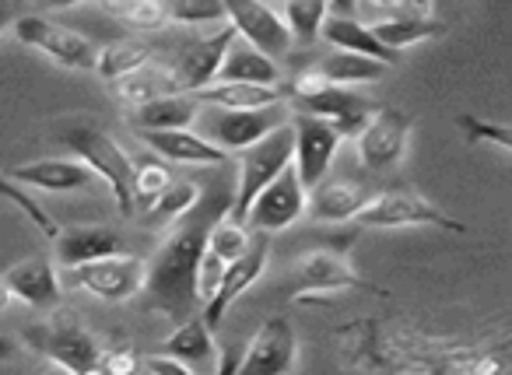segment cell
Returning a JSON list of instances; mask_svg holds the SVG:
<instances>
[{
    "label": "cell",
    "mask_w": 512,
    "mask_h": 375,
    "mask_svg": "<svg viewBox=\"0 0 512 375\" xmlns=\"http://www.w3.org/2000/svg\"><path fill=\"white\" fill-rule=\"evenodd\" d=\"M15 36H18V43L36 46L53 64L67 67V71H95V60H99V50L92 46V39H85L81 32L67 29V25L53 22V18H43V15L18 18Z\"/></svg>",
    "instance_id": "cell-7"
},
{
    "label": "cell",
    "mask_w": 512,
    "mask_h": 375,
    "mask_svg": "<svg viewBox=\"0 0 512 375\" xmlns=\"http://www.w3.org/2000/svg\"><path fill=\"white\" fill-rule=\"evenodd\" d=\"M25 344L43 354V358H50L57 368H64L67 375L88 372L92 365H99L102 354L92 333L74 316H60V312L53 319L25 326Z\"/></svg>",
    "instance_id": "cell-5"
},
{
    "label": "cell",
    "mask_w": 512,
    "mask_h": 375,
    "mask_svg": "<svg viewBox=\"0 0 512 375\" xmlns=\"http://www.w3.org/2000/svg\"><path fill=\"white\" fill-rule=\"evenodd\" d=\"M323 18H327V4L323 0H292L281 11V22H285L288 36L299 39V43H316Z\"/></svg>",
    "instance_id": "cell-32"
},
{
    "label": "cell",
    "mask_w": 512,
    "mask_h": 375,
    "mask_svg": "<svg viewBox=\"0 0 512 375\" xmlns=\"http://www.w3.org/2000/svg\"><path fill=\"white\" fill-rule=\"evenodd\" d=\"M358 228H442V232H463L456 218L428 204L421 193L407 190V186H393V190L372 193V200L355 214Z\"/></svg>",
    "instance_id": "cell-4"
},
{
    "label": "cell",
    "mask_w": 512,
    "mask_h": 375,
    "mask_svg": "<svg viewBox=\"0 0 512 375\" xmlns=\"http://www.w3.org/2000/svg\"><path fill=\"white\" fill-rule=\"evenodd\" d=\"M134 375H193L186 365L172 358H162V354H148V358H137Z\"/></svg>",
    "instance_id": "cell-39"
},
{
    "label": "cell",
    "mask_w": 512,
    "mask_h": 375,
    "mask_svg": "<svg viewBox=\"0 0 512 375\" xmlns=\"http://www.w3.org/2000/svg\"><path fill=\"white\" fill-rule=\"evenodd\" d=\"M193 99L207 109H225V113H253V109H267L285 102L278 88H260V85H211L197 92Z\"/></svg>",
    "instance_id": "cell-27"
},
{
    "label": "cell",
    "mask_w": 512,
    "mask_h": 375,
    "mask_svg": "<svg viewBox=\"0 0 512 375\" xmlns=\"http://www.w3.org/2000/svg\"><path fill=\"white\" fill-rule=\"evenodd\" d=\"M235 43V29L232 25H221L214 36H204V39H193L190 46L183 50V60H179V67L172 74H176V85L179 92H204V88L214 85V74H218L221 67V57H225V50Z\"/></svg>",
    "instance_id": "cell-18"
},
{
    "label": "cell",
    "mask_w": 512,
    "mask_h": 375,
    "mask_svg": "<svg viewBox=\"0 0 512 375\" xmlns=\"http://www.w3.org/2000/svg\"><path fill=\"white\" fill-rule=\"evenodd\" d=\"M295 351H299L295 326L288 323L285 316H274L260 326V333H256L246 351L239 354L235 375H292Z\"/></svg>",
    "instance_id": "cell-12"
},
{
    "label": "cell",
    "mask_w": 512,
    "mask_h": 375,
    "mask_svg": "<svg viewBox=\"0 0 512 375\" xmlns=\"http://www.w3.org/2000/svg\"><path fill=\"white\" fill-rule=\"evenodd\" d=\"M0 197H8V200H11V204H15V207H22V211L29 214L32 221H36V225H39V232H43L46 239H57V235H60L57 221H53L50 214H46L43 207H39V204H36V200H32V197H25V193L18 190L15 183H8V179H4V176H0Z\"/></svg>",
    "instance_id": "cell-38"
},
{
    "label": "cell",
    "mask_w": 512,
    "mask_h": 375,
    "mask_svg": "<svg viewBox=\"0 0 512 375\" xmlns=\"http://www.w3.org/2000/svg\"><path fill=\"white\" fill-rule=\"evenodd\" d=\"M102 11L120 22L134 25V29H158L165 22V4L162 0H127V4H102Z\"/></svg>",
    "instance_id": "cell-36"
},
{
    "label": "cell",
    "mask_w": 512,
    "mask_h": 375,
    "mask_svg": "<svg viewBox=\"0 0 512 375\" xmlns=\"http://www.w3.org/2000/svg\"><path fill=\"white\" fill-rule=\"evenodd\" d=\"M60 288L88 291L102 302H127L144 288V260L141 256H106V260L64 270Z\"/></svg>",
    "instance_id": "cell-8"
},
{
    "label": "cell",
    "mask_w": 512,
    "mask_h": 375,
    "mask_svg": "<svg viewBox=\"0 0 512 375\" xmlns=\"http://www.w3.org/2000/svg\"><path fill=\"white\" fill-rule=\"evenodd\" d=\"M292 113L313 116V120H323L337 130V137H358L362 127L372 120L376 113V102L365 99V95L351 92V88H323L316 95H306V99H292Z\"/></svg>",
    "instance_id": "cell-11"
},
{
    "label": "cell",
    "mask_w": 512,
    "mask_h": 375,
    "mask_svg": "<svg viewBox=\"0 0 512 375\" xmlns=\"http://www.w3.org/2000/svg\"><path fill=\"white\" fill-rule=\"evenodd\" d=\"M197 113L200 102L193 95H165L134 109V123L141 127V134H169V130H190V123H197Z\"/></svg>",
    "instance_id": "cell-25"
},
{
    "label": "cell",
    "mask_w": 512,
    "mask_h": 375,
    "mask_svg": "<svg viewBox=\"0 0 512 375\" xmlns=\"http://www.w3.org/2000/svg\"><path fill=\"white\" fill-rule=\"evenodd\" d=\"M235 200V176L225 165H214L211 179L200 190L197 204L172 221L169 239L158 246V253L144 263V295H148L151 309H158L172 323H186L197 316L200 298H197V270L207 253V235L218 221L228 218Z\"/></svg>",
    "instance_id": "cell-1"
},
{
    "label": "cell",
    "mask_w": 512,
    "mask_h": 375,
    "mask_svg": "<svg viewBox=\"0 0 512 375\" xmlns=\"http://www.w3.org/2000/svg\"><path fill=\"white\" fill-rule=\"evenodd\" d=\"M288 102H278V106L267 109H253V113H225V109H207L197 113V120L204 123V141L211 148L225 151L232 158V151H246L253 148L256 141H264L267 134H274L278 127L288 123Z\"/></svg>",
    "instance_id": "cell-6"
},
{
    "label": "cell",
    "mask_w": 512,
    "mask_h": 375,
    "mask_svg": "<svg viewBox=\"0 0 512 375\" xmlns=\"http://www.w3.org/2000/svg\"><path fill=\"white\" fill-rule=\"evenodd\" d=\"M43 375H67V372H64V368H57V365H53V368H46Z\"/></svg>",
    "instance_id": "cell-46"
},
{
    "label": "cell",
    "mask_w": 512,
    "mask_h": 375,
    "mask_svg": "<svg viewBox=\"0 0 512 375\" xmlns=\"http://www.w3.org/2000/svg\"><path fill=\"white\" fill-rule=\"evenodd\" d=\"M281 78L278 64L267 57H260V53L253 50V46H246L239 36H235V43L225 50V57H221V67L218 74H214V85H260V88H274Z\"/></svg>",
    "instance_id": "cell-22"
},
{
    "label": "cell",
    "mask_w": 512,
    "mask_h": 375,
    "mask_svg": "<svg viewBox=\"0 0 512 375\" xmlns=\"http://www.w3.org/2000/svg\"><path fill=\"white\" fill-rule=\"evenodd\" d=\"M148 64H151V46L134 43V39H123V43H109L106 50H99L95 71H99L106 81H120Z\"/></svg>",
    "instance_id": "cell-31"
},
{
    "label": "cell",
    "mask_w": 512,
    "mask_h": 375,
    "mask_svg": "<svg viewBox=\"0 0 512 375\" xmlns=\"http://www.w3.org/2000/svg\"><path fill=\"white\" fill-rule=\"evenodd\" d=\"M344 288L369 291V281H362L344 256L330 253V249H313V253H306L295 263L288 295L302 302V298H316V295H327V291H344Z\"/></svg>",
    "instance_id": "cell-15"
},
{
    "label": "cell",
    "mask_w": 512,
    "mask_h": 375,
    "mask_svg": "<svg viewBox=\"0 0 512 375\" xmlns=\"http://www.w3.org/2000/svg\"><path fill=\"white\" fill-rule=\"evenodd\" d=\"M158 354H162V358L179 361V365H186V368L200 365V368H211V372H214V365H218L214 337H211V330H207L204 319H200V316H193V319H186V323H179L176 333H172V337L165 340L162 347H158Z\"/></svg>",
    "instance_id": "cell-24"
},
{
    "label": "cell",
    "mask_w": 512,
    "mask_h": 375,
    "mask_svg": "<svg viewBox=\"0 0 512 375\" xmlns=\"http://www.w3.org/2000/svg\"><path fill=\"white\" fill-rule=\"evenodd\" d=\"M81 375H106V372H102V365H92L88 372H81Z\"/></svg>",
    "instance_id": "cell-44"
},
{
    "label": "cell",
    "mask_w": 512,
    "mask_h": 375,
    "mask_svg": "<svg viewBox=\"0 0 512 375\" xmlns=\"http://www.w3.org/2000/svg\"><path fill=\"white\" fill-rule=\"evenodd\" d=\"M411 116L400 109H376L372 120L362 127L358 141V158L369 172H386L404 158L407 137H411Z\"/></svg>",
    "instance_id": "cell-13"
},
{
    "label": "cell",
    "mask_w": 512,
    "mask_h": 375,
    "mask_svg": "<svg viewBox=\"0 0 512 375\" xmlns=\"http://www.w3.org/2000/svg\"><path fill=\"white\" fill-rule=\"evenodd\" d=\"M11 351H15V347H11V340H8V337H0V358H8Z\"/></svg>",
    "instance_id": "cell-42"
},
{
    "label": "cell",
    "mask_w": 512,
    "mask_h": 375,
    "mask_svg": "<svg viewBox=\"0 0 512 375\" xmlns=\"http://www.w3.org/2000/svg\"><path fill=\"white\" fill-rule=\"evenodd\" d=\"M225 11L235 36L246 46H253L260 57L278 60L288 53L292 36H288L285 22H281V15L274 8H267V4H225Z\"/></svg>",
    "instance_id": "cell-16"
},
{
    "label": "cell",
    "mask_w": 512,
    "mask_h": 375,
    "mask_svg": "<svg viewBox=\"0 0 512 375\" xmlns=\"http://www.w3.org/2000/svg\"><path fill=\"white\" fill-rule=\"evenodd\" d=\"M8 22H11V15H8V11H4V8H0V32L8 29Z\"/></svg>",
    "instance_id": "cell-43"
},
{
    "label": "cell",
    "mask_w": 512,
    "mask_h": 375,
    "mask_svg": "<svg viewBox=\"0 0 512 375\" xmlns=\"http://www.w3.org/2000/svg\"><path fill=\"white\" fill-rule=\"evenodd\" d=\"M53 242H57V260L64 263V270L85 267V263L106 260V256H120V249H123L120 232H113V228H106V225L64 228Z\"/></svg>",
    "instance_id": "cell-21"
},
{
    "label": "cell",
    "mask_w": 512,
    "mask_h": 375,
    "mask_svg": "<svg viewBox=\"0 0 512 375\" xmlns=\"http://www.w3.org/2000/svg\"><path fill=\"white\" fill-rule=\"evenodd\" d=\"M4 291L15 295L18 302L32 305V309H57L60 298H64V288H60V277L53 270V263L46 256H32V260H22L0 277Z\"/></svg>",
    "instance_id": "cell-20"
},
{
    "label": "cell",
    "mask_w": 512,
    "mask_h": 375,
    "mask_svg": "<svg viewBox=\"0 0 512 375\" xmlns=\"http://www.w3.org/2000/svg\"><path fill=\"white\" fill-rule=\"evenodd\" d=\"M148 141L151 151H158L169 162H183V165H225L228 155L204 141L193 130H169V134H141Z\"/></svg>",
    "instance_id": "cell-26"
},
{
    "label": "cell",
    "mask_w": 512,
    "mask_h": 375,
    "mask_svg": "<svg viewBox=\"0 0 512 375\" xmlns=\"http://www.w3.org/2000/svg\"><path fill=\"white\" fill-rule=\"evenodd\" d=\"M8 179L39 186V190L67 193V190H85V186L92 183V172H88L81 162H71V158H43V162H29V165H18V169H8Z\"/></svg>",
    "instance_id": "cell-23"
},
{
    "label": "cell",
    "mask_w": 512,
    "mask_h": 375,
    "mask_svg": "<svg viewBox=\"0 0 512 375\" xmlns=\"http://www.w3.org/2000/svg\"><path fill=\"white\" fill-rule=\"evenodd\" d=\"M8 305V291H4V284H0V309Z\"/></svg>",
    "instance_id": "cell-45"
},
{
    "label": "cell",
    "mask_w": 512,
    "mask_h": 375,
    "mask_svg": "<svg viewBox=\"0 0 512 375\" xmlns=\"http://www.w3.org/2000/svg\"><path fill=\"white\" fill-rule=\"evenodd\" d=\"M369 200L372 190L358 176H327L306 193V211L313 221H355Z\"/></svg>",
    "instance_id": "cell-19"
},
{
    "label": "cell",
    "mask_w": 512,
    "mask_h": 375,
    "mask_svg": "<svg viewBox=\"0 0 512 375\" xmlns=\"http://www.w3.org/2000/svg\"><path fill=\"white\" fill-rule=\"evenodd\" d=\"M302 214H306V190H302L295 169L288 165V169L278 172V179L271 186L260 190V197L253 200V207L246 214V225H253V235H271L295 225Z\"/></svg>",
    "instance_id": "cell-10"
},
{
    "label": "cell",
    "mask_w": 512,
    "mask_h": 375,
    "mask_svg": "<svg viewBox=\"0 0 512 375\" xmlns=\"http://www.w3.org/2000/svg\"><path fill=\"white\" fill-rule=\"evenodd\" d=\"M169 183H172V176L162 162H155V158H141V162H134V179H130V186H134V204L148 207L155 197H162V190Z\"/></svg>",
    "instance_id": "cell-35"
},
{
    "label": "cell",
    "mask_w": 512,
    "mask_h": 375,
    "mask_svg": "<svg viewBox=\"0 0 512 375\" xmlns=\"http://www.w3.org/2000/svg\"><path fill=\"white\" fill-rule=\"evenodd\" d=\"M292 148H295V137L292 127H278L274 134H267L264 141H256L253 148L239 151V162H235V200H232V211H228V221L232 225H246V214L253 207V200L260 197L264 186H271L278 179L281 169L292 165Z\"/></svg>",
    "instance_id": "cell-3"
},
{
    "label": "cell",
    "mask_w": 512,
    "mask_h": 375,
    "mask_svg": "<svg viewBox=\"0 0 512 375\" xmlns=\"http://www.w3.org/2000/svg\"><path fill=\"white\" fill-rule=\"evenodd\" d=\"M267 256H271V235H253L246 253H242L235 263H228L218 288H214L211 302L204 305V316H200L207 330L211 333L218 330V323L225 319V312L232 309L235 298L260 281V274H264V267H267Z\"/></svg>",
    "instance_id": "cell-14"
},
{
    "label": "cell",
    "mask_w": 512,
    "mask_h": 375,
    "mask_svg": "<svg viewBox=\"0 0 512 375\" xmlns=\"http://www.w3.org/2000/svg\"><path fill=\"white\" fill-rule=\"evenodd\" d=\"M456 127L463 130L467 144L491 141V144H498L502 151H512V134H509V127H505V123H488V120H481V116H474V113H463L460 120H456Z\"/></svg>",
    "instance_id": "cell-37"
},
{
    "label": "cell",
    "mask_w": 512,
    "mask_h": 375,
    "mask_svg": "<svg viewBox=\"0 0 512 375\" xmlns=\"http://www.w3.org/2000/svg\"><path fill=\"white\" fill-rule=\"evenodd\" d=\"M60 144H67L92 176L106 179L116 204H120V214L123 218H134L137 204H134V186H130V179H134V162L127 158V151H123L106 130L92 127V123H67V127L60 130Z\"/></svg>",
    "instance_id": "cell-2"
},
{
    "label": "cell",
    "mask_w": 512,
    "mask_h": 375,
    "mask_svg": "<svg viewBox=\"0 0 512 375\" xmlns=\"http://www.w3.org/2000/svg\"><path fill=\"white\" fill-rule=\"evenodd\" d=\"M239 347H225V351L218 354V365H214L211 375H235V368H239Z\"/></svg>",
    "instance_id": "cell-41"
},
{
    "label": "cell",
    "mask_w": 512,
    "mask_h": 375,
    "mask_svg": "<svg viewBox=\"0 0 512 375\" xmlns=\"http://www.w3.org/2000/svg\"><path fill=\"white\" fill-rule=\"evenodd\" d=\"M249 239L253 235L246 232L242 225H232V221H218V225L211 228V235H207V256H214L218 263H235L242 253L249 249Z\"/></svg>",
    "instance_id": "cell-33"
},
{
    "label": "cell",
    "mask_w": 512,
    "mask_h": 375,
    "mask_svg": "<svg viewBox=\"0 0 512 375\" xmlns=\"http://www.w3.org/2000/svg\"><path fill=\"white\" fill-rule=\"evenodd\" d=\"M99 365L106 375H134L137 354L130 351V347H123V351H106V354H99Z\"/></svg>",
    "instance_id": "cell-40"
},
{
    "label": "cell",
    "mask_w": 512,
    "mask_h": 375,
    "mask_svg": "<svg viewBox=\"0 0 512 375\" xmlns=\"http://www.w3.org/2000/svg\"><path fill=\"white\" fill-rule=\"evenodd\" d=\"M197 197H200L197 183H190V179H179L176 183V179H172V183L162 190V197H155L148 207H144V221H148V228L172 225V221H179L193 204H197Z\"/></svg>",
    "instance_id": "cell-30"
},
{
    "label": "cell",
    "mask_w": 512,
    "mask_h": 375,
    "mask_svg": "<svg viewBox=\"0 0 512 375\" xmlns=\"http://www.w3.org/2000/svg\"><path fill=\"white\" fill-rule=\"evenodd\" d=\"M165 18L179 25H228V11L221 0H176L165 8Z\"/></svg>",
    "instance_id": "cell-34"
},
{
    "label": "cell",
    "mask_w": 512,
    "mask_h": 375,
    "mask_svg": "<svg viewBox=\"0 0 512 375\" xmlns=\"http://www.w3.org/2000/svg\"><path fill=\"white\" fill-rule=\"evenodd\" d=\"M292 127V137H295V148H292V158H295V176H299L302 190H313L327 179L330 172V162H334L337 148H341V137L330 123L323 120H313V116H302L295 113L288 120Z\"/></svg>",
    "instance_id": "cell-9"
},
{
    "label": "cell",
    "mask_w": 512,
    "mask_h": 375,
    "mask_svg": "<svg viewBox=\"0 0 512 375\" xmlns=\"http://www.w3.org/2000/svg\"><path fill=\"white\" fill-rule=\"evenodd\" d=\"M320 39L334 46V53H351V57H365L383 67H393L400 60V53L386 50V46L351 15V4H334V8H327V18H323V25H320Z\"/></svg>",
    "instance_id": "cell-17"
},
{
    "label": "cell",
    "mask_w": 512,
    "mask_h": 375,
    "mask_svg": "<svg viewBox=\"0 0 512 375\" xmlns=\"http://www.w3.org/2000/svg\"><path fill=\"white\" fill-rule=\"evenodd\" d=\"M313 71L320 74L327 85L334 88H348L358 85V81H376L386 74L383 64H372L365 57H351V53H330V57H320L313 64Z\"/></svg>",
    "instance_id": "cell-29"
},
{
    "label": "cell",
    "mask_w": 512,
    "mask_h": 375,
    "mask_svg": "<svg viewBox=\"0 0 512 375\" xmlns=\"http://www.w3.org/2000/svg\"><path fill=\"white\" fill-rule=\"evenodd\" d=\"M113 95L123 102V106H148V102L155 99H165V95H183L176 85V74L165 71V67H141V71L127 74V78H120L113 85Z\"/></svg>",
    "instance_id": "cell-28"
}]
</instances>
